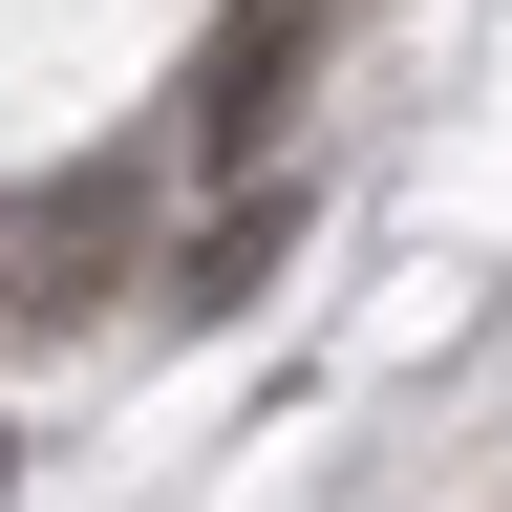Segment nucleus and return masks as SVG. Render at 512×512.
Masks as SVG:
<instances>
[{
    "label": "nucleus",
    "instance_id": "nucleus-2",
    "mask_svg": "<svg viewBox=\"0 0 512 512\" xmlns=\"http://www.w3.org/2000/svg\"><path fill=\"white\" fill-rule=\"evenodd\" d=\"M0 491H22V448H0Z\"/></svg>",
    "mask_w": 512,
    "mask_h": 512
},
{
    "label": "nucleus",
    "instance_id": "nucleus-1",
    "mask_svg": "<svg viewBox=\"0 0 512 512\" xmlns=\"http://www.w3.org/2000/svg\"><path fill=\"white\" fill-rule=\"evenodd\" d=\"M278 256H299V192H256V214H214V235L171 256V299H192V320H235L256 278H278Z\"/></svg>",
    "mask_w": 512,
    "mask_h": 512
}]
</instances>
